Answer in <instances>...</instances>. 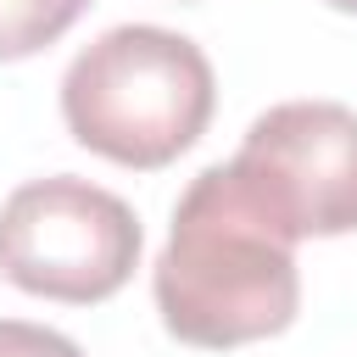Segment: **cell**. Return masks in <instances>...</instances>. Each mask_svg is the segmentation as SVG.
<instances>
[{"mask_svg":"<svg viewBox=\"0 0 357 357\" xmlns=\"http://www.w3.org/2000/svg\"><path fill=\"white\" fill-rule=\"evenodd\" d=\"M151 296L162 329L201 351L284 335L301 307L296 240L240 190L229 162L201 167L173 206Z\"/></svg>","mask_w":357,"mask_h":357,"instance_id":"1","label":"cell"},{"mask_svg":"<svg viewBox=\"0 0 357 357\" xmlns=\"http://www.w3.org/2000/svg\"><path fill=\"white\" fill-rule=\"evenodd\" d=\"M218 78L195 39L156 22H117L61 73L67 134L117 167H167L212 123Z\"/></svg>","mask_w":357,"mask_h":357,"instance_id":"2","label":"cell"},{"mask_svg":"<svg viewBox=\"0 0 357 357\" xmlns=\"http://www.w3.org/2000/svg\"><path fill=\"white\" fill-rule=\"evenodd\" d=\"M139 240L134 206L78 173L28 178L0 201V279L45 301L89 307L117 296Z\"/></svg>","mask_w":357,"mask_h":357,"instance_id":"3","label":"cell"},{"mask_svg":"<svg viewBox=\"0 0 357 357\" xmlns=\"http://www.w3.org/2000/svg\"><path fill=\"white\" fill-rule=\"evenodd\" d=\"M229 173L290 240L351 234L357 229V112L340 100L268 106L245 128Z\"/></svg>","mask_w":357,"mask_h":357,"instance_id":"4","label":"cell"},{"mask_svg":"<svg viewBox=\"0 0 357 357\" xmlns=\"http://www.w3.org/2000/svg\"><path fill=\"white\" fill-rule=\"evenodd\" d=\"M84 11H89V0H0V61L39 56Z\"/></svg>","mask_w":357,"mask_h":357,"instance_id":"5","label":"cell"},{"mask_svg":"<svg viewBox=\"0 0 357 357\" xmlns=\"http://www.w3.org/2000/svg\"><path fill=\"white\" fill-rule=\"evenodd\" d=\"M0 357H84V346L67 340L61 329H45L28 318H0Z\"/></svg>","mask_w":357,"mask_h":357,"instance_id":"6","label":"cell"},{"mask_svg":"<svg viewBox=\"0 0 357 357\" xmlns=\"http://www.w3.org/2000/svg\"><path fill=\"white\" fill-rule=\"evenodd\" d=\"M324 6H335V11H351V17H357V0H324Z\"/></svg>","mask_w":357,"mask_h":357,"instance_id":"7","label":"cell"}]
</instances>
